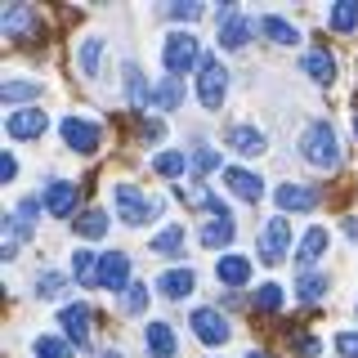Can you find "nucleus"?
<instances>
[{
	"label": "nucleus",
	"instance_id": "ddd939ff",
	"mask_svg": "<svg viewBox=\"0 0 358 358\" xmlns=\"http://www.w3.org/2000/svg\"><path fill=\"white\" fill-rule=\"evenodd\" d=\"M251 31H255V22H251V18L233 14L229 22H220V45H224V50H242V45L251 41Z\"/></svg>",
	"mask_w": 358,
	"mask_h": 358
},
{
	"label": "nucleus",
	"instance_id": "f257e3e1",
	"mask_svg": "<svg viewBox=\"0 0 358 358\" xmlns=\"http://www.w3.org/2000/svg\"><path fill=\"white\" fill-rule=\"evenodd\" d=\"M300 152H305L309 166H336L341 162V143H336V130L327 121H313L305 130V139H300Z\"/></svg>",
	"mask_w": 358,
	"mask_h": 358
},
{
	"label": "nucleus",
	"instance_id": "423d86ee",
	"mask_svg": "<svg viewBox=\"0 0 358 358\" xmlns=\"http://www.w3.org/2000/svg\"><path fill=\"white\" fill-rule=\"evenodd\" d=\"M45 126H50V117H45L41 108H22V112H9L5 130L14 134V139H41Z\"/></svg>",
	"mask_w": 358,
	"mask_h": 358
},
{
	"label": "nucleus",
	"instance_id": "2f4dec72",
	"mask_svg": "<svg viewBox=\"0 0 358 358\" xmlns=\"http://www.w3.org/2000/svg\"><path fill=\"white\" fill-rule=\"evenodd\" d=\"M179 99H184V85H179V76H171V81L157 90L152 103H157V108H179Z\"/></svg>",
	"mask_w": 358,
	"mask_h": 358
},
{
	"label": "nucleus",
	"instance_id": "2eb2a0df",
	"mask_svg": "<svg viewBox=\"0 0 358 358\" xmlns=\"http://www.w3.org/2000/svg\"><path fill=\"white\" fill-rule=\"evenodd\" d=\"M229 148L242 152V157H260L264 152V134L255 130V126H233L229 130Z\"/></svg>",
	"mask_w": 358,
	"mask_h": 358
},
{
	"label": "nucleus",
	"instance_id": "412c9836",
	"mask_svg": "<svg viewBox=\"0 0 358 358\" xmlns=\"http://www.w3.org/2000/svg\"><path fill=\"white\" fill-rule=\"evenodd\" d=\"M305 72L313 76V81H322V85H327L331 76H336V59H331L327 50H309V54H305Z\"/></svg>",
	"mask_w": 358,
	"mask_h": 358
},
{
	"label": "nucleus",
	"instance_id": "473e14b6",
	"mask_svg": "<svg viewBox=\"0 0 358 358\" xmlns=\"http://www.w3.org/2000/svg\"><path fill=\"white\" fill-rule=\"evenodd\" d=\"M188 166H193L197 175H210L220 166V152L215 148H193V157H188Z\"/></svg>",
	"mask_w": 358,
	"mask_h": 358
},
{
	"label": "nucleus",
	"instance_id": "9b49d317",
	"mask_svg": "<svg viewBox=\"0 0 358 358\" xmlns=\"http://www.w3.org/2000/svg\"><path fill=\"white\" fill-rule=\"evenodd\" d=\"M224 179H229V188H233V193H238L242 201H260V197H264V179H260V175H251V171H242V166L224 171Z\"/></svg>",
	"mask_w": 358,
	"mask_h": 358
},
{
	"label": "nucleus",
	"instance_id": "c85d7f7f",
	"mask_svg": "<svg viewBox=\"0 0 358 358\" xmlns=\"http://www.w3.org/2000/svg\"><path fill=\"white\" fill-rule=\"evenodd\" d=\"M99 54H103V41L90 36V41L81 45V72H85V76H99Z\"/></svg>",
	"mask_w": 358,
	"mask_h": 358
},
{
	"label": "nucleus",
	"instance_id": "393cba45",
	"mask_svg": "<svg viewBox=\"0 0 358 358\" xmlns=\"http://www.w3.org/2000/svg\"><path fill=\"white\" fill-rule=\"evenodd\" d=\"M63 291H67V278L54 273V268H45V273L36 278V296H41V300H59Z\"/></svg>",
	"mask_w": 358,
	"mask_h": 358
},
{
	"label": "nucleus",
	"instance_id": "6e6552de",
	"mask_svg": "<svg viewBox=\"0 0 358 358\" xmlns=\"http://www.w3.org/2000/svg\"><path fill=\"white\" fill-rule=\"evenodd\" d=\"M126 278H130V255H121V251L99 255V278H94L99 287L117 291V287H126Z\"/></svg>",
	"mask_w": 358,
	"mask_h": 358
},
{
	"label": "nucleus",
	"instance_id": "4c0bfd02",
	"mask_svg": "<svg viewBox=\"0 0 358 358\" xmlns=\"http://www.w3.org/2000/svg\"><path fill=\"white\" fill-rule=\"evenodd\" d=\"M336 350H341V358H358V336L341 331V336H336Z\"/></svg>",
	"mask_w": 358,
	"mask_h": 358
},
{
	"label": "nucleus",
	"instance_id": "1a4fd4ad",
	"mask_svg": "<svg viewBox=\"0 0 358 358\" xmlns=\"http://www.w3.org/2000/svg\"><path fill=\"white\" fill-rule=\"evenodd\" d=\"M45 210H50L54 220H67L76 210V184H63V179L45 184Z\"/></svg>",
	"mask_w": 358,
	"mask_h": 358
},
{
	"label": "nucleus",
	"instance_id": "58836bf2",
	"mask_svg": "<svg viewBox=\"0 0 358 358\" xmlns=\"http://www.w3.org/2000/svg\"><path fill=\"white\" fill-rule=\"evenodd\" d=\"M171 18H179V22H193V18H201V5H171Z\"/></svg>",
	"mask_w": 358,
	"mask_h": 358
},
{
	"label": "nucleus",
	"instance_id": "aec40b11",
	"mask_svg": "<svg viewBox=\"0 0 358 358\" xmlns=\"http://www.w3.org/2000/svg\"><path fill=\"white\" fill-rule=\"evenodd\" d=\"M148 251H152V255H179V251H184V224H171V229H162V233L148 242Z\"/></svg>",
	"mask_w": 358,
	"mask_h": 358
},
{
	"label": "nucleus",
	"instance_id": "5701e85b",
	"mask_svg": "<svg viewBox=\"0 0 358 358\" xmlns=\"http://www.w3.org/2000/svg\"><path fill=\"white\" fill-rule=\"evenodd\" d=\"M76 233H81V238H103V233H108V215H103V210H81V215H76Z\"/></svg>",
	"mask_w": 358,
	"mask_h": 358
},
{
	"label": "nucleus",
	"instance_id": "ea45409f",
	"mask_svg": "<svg viewBox=\"0 0 358 358\" xmlns=\"http://www.w3.org/2000/svg\"><path fill=\"white\" fill-rule=\"evenodd\" d=\"M14 175H18V162L5 152V157H0V179H14Z\"/></svg>",
	"mask_w": 358,
	"mask_h": 358
},
{
	"label": "nucleus",
	"instance_id": "7c9ffc66",
	"mask_svg": "<svg viewBox=\"0 0 358 358\" xmlns=\"http://www.w3.org/2000/svg\"><path fill=\"white\" fill-rule=\"evenodd\" d=\"M184 166H188L184 152H162V157L152 162V171H157V175H184Z\"/></svg>",
	"mask_w": 358,
	"mask_h": 358
},
{
	"label": "nucleus",
	"instance_id": "dca6fc26",
	"mask_svg": "<svg viewBox=\"0 0 358 358\" xmlns=\"http://www.w3.org/2000/svg\"><path fill=\"white\" fill-rule=\"evenodd\" d=\"M143 345H148L152 358H175V331L166 327V322H148V331H143Z\"/></svg>",
	"mask_w": 358,
	"mask_h": 358
},
{
	"label": "nucleus",
	"instance_id": "37998d69",
	"mask_svg": "<svg viewBox=\"0 0 358 358\" xmlns=\"http://www.w3.org/2000/svg\"><path fill=\"white\" fill-rule=\"evenodd\" d=\"M354 134H358V117H354Z\"/></svg>",
	"mask_w": 358,
	"mask_h": 358
},
{
	"label": "nucleus",
	"instance_id": "f3484780",
	"mask_svg": "<svg viewBox=\"0 0 358 358\" xmlns=\"http://www.w3.org/2000/svg\"><path fill=\"white\" fill-rule=\"evenodd\" d=\"M278 206H282V210H309V206H318V188L282 184V188H278Z\"/></svg>",
	"mask_w": 358,
	"mask_h": 358
},
{
	"label": "nucleus",
	"instance_id": "c756f323",
	"mask_svg": "<svg viewBox=\"0 0 358 358\" xmlns=\"http://www.w3.org/2000/svg\"><path fill=\"white\" fill-rule=\"evenodd\" d=\"M278 305H282V287H278V282H264L260 291H255V309H260V313H273Z\"/></svg>",
	"mask_w": 358,
	"mask_h": 358
},
{
	"label": "nucleus",
	"instance_id": "20e7f679",
	"mask_svg": "<svg viewBox=\"0 0 358 358\" xmlns=\"http://www.w3.org/2000/svg\"><path fill=\"white\" fill-rule=\"evenodd\" d=\"M287 246H291V220H282V215L268 220L264 233H260V260L264 264H282Z\"/></svg>",
	"mask_w": 358,
	"mask_h": 358
},
{
	"label": "nucleus",
	"instance_id": "72a5a7b5",
	"mask_svg": "<svg viewBox=\"0 0 358 358\" xmlns=\"http://www.w3.org/2000/svg\"><path fill=\"white\" fill-rule=\"evenodd\" d=\"M41 85L36 81H5V103H18V99H36Z\"/></svg>",
	"mask_w": 358,
	"mask_h": 358
},
{
	"label": "nucleus",
	"instance_id": "0eeeda50",
	"mask_svg": "<svg viewBox=\"0 0 358 358\" xmlns=\"http://www.w3.org/2000/svg\"><path fill=\"white\" fill-rule=\"evenodd\" d=\"M193 331H197V341H206V345L229 341V322H224V313H215V309H193Z\"/></svg>",
	"mask_w": 358,
	"mask_h": 358
},
{
	"label": "nucleus",
	"instance_id": "bb28decb",
	"mask_svg": "<svg viewBox=\"0 0 358 358\" xmlns=\"http://www.w3.org/2000/svg\"><path fill=\"white\" fill-rule=\"evenodd\" d=\"M72 273H76V282H94L99 278V255L94 251H76L72 255Z\"/></svg>",
	"mask_w": 358,
	"mask_h": 358
},
{
	"label": "nucleus",
	"instance_id": "f704fd0d",
	"mask_svg": "<svg viewBox=\"0 0 358 358\" xmlns=\"http://www.w3.org/2000/svg\"><path fill=\"white\" fill-rule=\"evenodd\" d=\"M36 358H72V350H67L63 341H54V336H41V341H36Z\"/></svg>",
	"mask_w": 358,
	"mask_h": 358
},
{
	"label": "nucleus",
	"instance_id": "9d476101",
	"mask_svg": "<svg viewBox=\"0 0 358 358\" xmlns=\"http://www.w3.org/2000/svg\"><path fill=\"white\" fill-rule=\"evenodd\" d=\"M63 139H67V148H76V152H99V126H90L81 117L63 121Z\"/></svg>",
	"mask_w": 358,
	"mask_h": 358
},
{
	"label": "nucleus",
	"instance_id": "f8f14e48",
	"mask_svg": "<svg viewBox=\"0 0 358 358\" xmlns=\"http://www.w3.org/2000/svg\"><path fill=\"white\" fill-rule=\"evenodd\" d=\"M59 322L67 327V336H72L76 345H90V305H67L59 313Z\"/></svg>",
	"mask_w": 358,
	"mask_h": 358
},
{
	"label": "nucleus",
	"instance_id": "7ed1b4c3",
	"mask_svg": "<svg viewBox=\"0 0 358 358\" xmlns=\"http://www.w3.org/2000/svg\"><path fill=\"white\" fill-rule=\"evenodd\" d=\"M224 94H229V72H224V63L220 59H201V67H197V99H201V108L220 112Z\"/></svg>",
	"mask_w": 358,
	"mask_h": 358
},
{
	"label": "nucleus",
	"instance_id": "a878e982",
	"mask_svg": "<svg viewBox=\"0 0 358 358\" xmlns=\"http://www.w3.org/2000/svg\"><path fill=\"white\" fill-rule=\"evenodd\" d=\"M331 31H354L358 27V5H354V0H341V5H336L331 9Z\"/></svg>",
	"mask_w": 358,
	"mask_h": 358
},
{
	"label": "nucleus",
	"instance_id": "b1692460",
	"mask_svg": "<svg viewBox=\"0 0 358 358\" xmlns=\"http://www.w3.org/2000/svg\"><path fill=\"white\" fill-rule=\"evenodd\" d=\"M260 31H264V36H273L278 45H296V41H300L296 27H291V22H282V18H273V14L260 18Z\"/></svg>",
	"mask_w": 358,
	"mask_h": 358
},
{
	"label": "nucleus",
	"instance_id": "f03ea898",
	"mask_svg": "<svg viewBox=\"0 0 358 358\" xmlns=\"http://www.w3.org/2000/svg\"><path fill=\"white\" fill-rule=\"evenodd\" d=\"M197 59H201V50H197V36H193V31H171V36H166L162 63H166V72H171V76H184Z\"/></svg>",
	"mask_w": 358,
	"mask_h": 358
},
{
	"label": "nucleus",
	"instance_id": "cd10ccee",
	"mask_svg": "<svg viewBox=\"0 0 358 358\" xmlns=\"http://www.w3.org/2000/svg\"><path fill=\"white\" fill-rule=\"evenodd\" d=\"M201 242L206 246H229L233 242V220H210L206 229H201Z\"/></svg>",
	"mask_w": 358,
	"mask_h": 358
},
{
	"label": "nucleus",
	"instance_id": "6ab92c4d",
	"mask_svg": "<svg viewBox=\"0 0 358 358\" xmlns=\"http://www.w3.org/2000/svg\"><path fill=\"white\" fill-rule=\"evenodd\" d=\"M157 291L171 296V300L188 296V291H193V268H171V273H162V278H157Z\"/></svg>",
	"mask_w": 358,
	"mask_h": 358
},
{
	"label": "nucleus",
	"instance_id": "e433bc0d",
	"mask_svg": "<svg viewBox=\"0 0 358 358\" xmlns=\"http://www.w3.org/2000/svg\"><path fill=\"white\" fill-rule=\"evenodd\" d=\"M143 305H148V287H143V282H130V287H126V309L139 313Z\"/></svg>",
	"mask_w": 358,
	"mask_h": 358
},
{
	"label": "nucleus",
	"instance_id": "c9c22d12",
	"mask_svg": "<svg viewBox=\"0 0 358 358\" xmlns=\"http://www.w3.org/2000/svg\"><path fill=\"white\" fill-rule=\"evenodd\" d=\"M300 296H305V300H322V296H327V278L305 273V278H300Z\"/></svg>",
	"mask_w": 358,
	"mask_h": 358
},
{
	"label": "nucleus",
	"instance_id": "79ce46f5",
	"mask_svg": "<svg viewBox=\"0 0 358 358\" xmlns=\"http://www.w3.org/2000/svg\"><path fill=\"white\" fill-rule=\"evenodd\" d=\"M246 358H268V354H255V350H251V354H246Z\"/></svg>",
	"mask_w": 358,
	"mask_h": 358
},
{
	"label": "nucleus",
	"instance_id": "a19ab883",
	"mask_svg": "<svg viewBox=\"0 0 358 358\" xmlns=\"http://www.w3.org/2000/svg\"><path fill=\"white\" fill-rule=\"evenodd\" d=\"M99 358H121V350H103V354H99Z\"/></svg>",
	"mask_w": 358,
	"mask_h": 358
},
{
	"label": "nucleus",
	"instance_id": "4be33fe9",
	"mask_svg": "<svg viewBox=\"0 0 358 358\" xmlns=\"http://www.w3.org/2000/svg\"><path fill=\"white\" fill-rule=\"evenodd\" d=\"M322 251H327V229H309L305 242H300V255H296V260H300V264H313Z\"/></svg>",
	"mask_w": 358,
	"mask_h": 358
},
{
	"label": "nucleus",
	"instance_id": "39448f33",
	"mask_svg": "<svg viewBox=\"0 0 358 358\" xmlns=\"http://www.w3.org/2000/svg\"><path fill=\"white\" fill-rule=\"evenodd\" d=\"M112 193H117V215L126 220V224H143V220H148L152 210H157V201H148L134 184H117Z\"/></svg>",
	"mask_w": 358,
	"mask_h": 358
},
{
	"label": "nucleus",
	"instance_id": "4468645a",
	"mask_svg": "<svg viewBox=\"0 0 358 358\" xmlns=\"http://www.w3.org/2000/svg\"><path fill=\"white\" fill-rule=\"evenodd\" d=\"M215 278H220L224 287H242L246 278H251V260H246V255H220Z\"/></svg>",
	"mask_w": 358,
	"mask_h": 358
},
{
	"label": "nucleus",
	"instance_id": "a211bd4d",
	"mask_svg": "<svg viewBox=\"0 0 358 358\" xmlns=\"http://www.w3.org/2000/svg\"><path fill=\"white\" fill-rule=\"evenodd\" d=\"M0 22H5V36L9 41H22V36H27V27L36 22V9H31V5H9Z\"/></svg>",
	"mask_w": 358,
	"mask_h": 358
}]
</instances>
